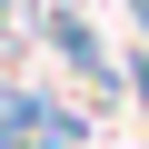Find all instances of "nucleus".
Segmentation results:
<instances>
[{
    "label": "nucleus",
    "mask_w": 149,
    "mask_h": 149,
    "mask_svg": "<svg viewBox=\"0 0 149 149\" xmlns=\"http://www.w3.org/2000/svg\"><path fill=\"white\" fill-rule=\"evenodd\" d=\"M40 30H50V50H60L70 70H80V80H90V90H109V80H119V70H109V50H100V30H90L80 10H50Z\"/></svg>",
    "instance_id": "obj_1"
},
{
    "label": "nucleus",
    "mask_w": 149,
    "mask_h": 149,
    "mask_svg": "<svg viewBox=\"0 0 149 149\" xmlns=\"http://www.w3.org/2000/svg\"><path fill=\"white\" fill-rule=\"evenodd\" d=\"M20 10H30V0H0V30H10V20H20Z\"/></svg>",
    "instance_id": "obj_2"
}]
</instances>
